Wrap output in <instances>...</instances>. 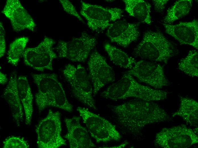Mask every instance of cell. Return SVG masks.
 <instances>
[{"label":"cell","instance_id":"cell-9","mask_svg":"<svg viewBox=\"0 0 198 148\" xmlns=\"http://www.w3.org/2000/svg\"><path fill=\"white\" fill-rule=\"evenodd\" d=\"M198 143V137L185 125L163 128L157 133L154 143L164 148H187Z\"/></svg>","mask_w":198,"mask_h":148},{"label":"cell","instance_id":"cell-20","mask_svg":"<svg viewBox=\"0 0 198 148\" xmlns=\"http://www.w3.org/2000/svg\"><path fill=\"white\" fill-rule=\"evenodd\" d=\"M125 10L129 15L141 22L150 25L152 22L151 5L143 0H124Z\"/></svg>","mask_w":198,"mask_h":148},{"label":"cell","instance_id":"cell-13","mask_svg":"<svg viewBox=\"0 0 198 148\" xmlns=\"http://www.w3.org/2000/svg\"><path fill=\"white\" fill-rule=\"evenodd\" d=\"M10 21L15 31L25 29L33 31L36 25L33 19L18 0H7L1 11Z\"/></svg>","mask_w":198,"mask_h":148},{"label":"cell","instance_id":"cell-10","mask_svg":"<svg viewBox=\"0 0 198 148\" xmlns=\"http://www.w3.org/2000/svg\"><path fill=\"white\" fill-rule=\"evenodd\" d=\"M55 43L53 39L45 37L36 47L26 48L22 55L24 63L38 71L52 70L53 60L57 57L53 48Z\"/></svg>","mask_w":198,"mask_h":148},{"label":"cell","instance_id":"cell-2","mask_svg":"<svg viewBox=\"0 0 198 148\" xmlns=\"http://www.w3.org/2000/svg\"><path fill=\"white\" fill-rule=\"evenodd\" d=\"M167 92L152 88L137 81L133 76L125 72L118 81L109 86L101 96L113 100L129 98L149 101L163 100L166 98Z\"/></svg>","mask_w":198,"mask_h":148},{"label":"cell","instance_id":"cell-1","mask_svg":"<svg viewBox=\"0 0 198 148\" xmlns=\"http://www.w3.org/2000/svg\"><path fill=\"white\" fill-rule=\"evenodd\" d=\"M108 106L123 131L133 136L139 135L147 125L171 120L164 110L152 101L137 99Z\"/></svg>","mask_w":198,"mask_h":148},{"label":"cell","instance_id":"cell-24","mask_svg":"<svg viewBox=\"0 0 198 148\" xmlns=\"http://www.w3.org/2000/svg\"><path fill=\"white\" fill-rule=\"evenodd\" d=\"M198 53L195 50L190 51L180 61L178 68L185 74L192 77L198 76Z\"/></svg>","mask_w":198,"mask_h":148},{"label":"cell","instance_id":"cell-8","mask_svg":"<svg viewBox=\"0 0 198 148\" xmlns=\"http://www.w3.org/2000/svg\"><path fill=\"white\" fill-rule=\"evenodd\" d=\"M96 44L95 38L84 32L80 37L70 41H59L55 49L60 58L84 62Z\"/></svg>","mask_w":198,"mask_h":148},{"label":"cell","instance_id":"cell-3","mask_svg":"<svg viewBox=\"0 0 198 148\" xmlns=\"http://www.w3.org/2000/svg\"><path fill=\"white\" fill-rule=\"evenodd\" d=\"M176 52L173 44L162 33L150 30L144 33L133 53L144 60L167 63Z\"/></svg>","mask_w":198,"mask_h":148},{"label":"cell","instance_id":"cell-5","mask_svg":"<svg viewBox=\"0 0 198 148\" xmlns=\"http://www.w3.org/2000/svg\"><path fill=\"white\" fill-rule=\"evenodd\" d=\"M60 113L50 109L36 127L37 144L39 148H57L66 145L61 135Z\"/></svg>","mask_w":198,"mask_h":148},{"label":"cell","instance_id":"cell-23","mask_svg":"<svg viewBox=\"0 0 198 148\" xmlns=\"http://www.w3.org/2000/svg\"><path fill=\"white\" fill-rule=\"evenodd\" d=\"M192 3V0H180L176 1L168 10L164 20L165 24L172 23L187 14Z\"/></svg>","mask_w":198,"mask_h":148},{"label":"cell","instance_id":"cell-26","mask_svg":"<svg viewBox=\"0 0 198 148\" xmlns=\"http://www.w3.org/2000/svg\"><path fill=\"white\" fill-rule=\"evenodd\" d=\"M3 147L4 148H28L29 145L23 138L13 136L5 140Z\"/></svg>","mask_w":198,"mask_h":148},{"label":"cell","instance_id":"cell-12","mask_svg":"<svg viewBox=\"0 0 198 148\" xmlns=\"http://www.w3.org/2000/svg\"><path fill=\"white\" fill-rule=\"evenodd\" d=\"M88 64L95 96L103 87L115 81V74L106 59L97 50L91 54Z\"/></svg>","mask_w":198,"mask_h":148},{"label":"cell","instance_id":"cell-30","mask_svg":"<svg viewBox=\"0 0 198 148\" xmlns=\"http://www.w3.org/2000/svg\"><path fill=\"white\" fill-rule=\"evenodd\" d=\"M8 81L6 75L2 72H0V83L1 85H4Z\"/></svg>","mask_w":198,"mask_h":148},{"label":"cell","instance_id":"cell-6","mask_svg":"<svg viewBox=\"0 0 198 148\" xmlns=\"http://www.w3.org/2000/svg\"><path fill=\"white\" fill-rule=\"evenodd\" d=\"M77 110L91 136L97 142L118 141L120 139L119 133L109 121L87 108L79 107Z\"/></svg>","mask_w":198,"mask_h":148},{"label":"cell","instance_id":"cell-29","mask_svg":"<svg viewBox=\"0 0 198 148\" xmlns=\"http://www.w3.org/2000/svg\"><path fill=\"white\" fill-rule=\"evenodd\" d=\"M169 1V0H153L152 2L155 10L159 12H161L163 11Z\"/></svg>","mask_w":198,"mask_h":148},{"label":"cell","instance_id":"cell-7","mask_svg":"<svg viewBox=\"0 0 198 148\" xmlns=\"http://www.w3.org/2000/svg\"><path fill=\"white\" fill-rule=\"evenodd\" d=\"M81 14L86 20L89 28L93 31L100 32L108 28L112 23L120 19L123 11L120 8H105L81 1Z\"/></svg>","mask_w":198,"mask_h":148},{"label":"cell","instance_id":"cell-27","mask_svg":"<svg viewBox=\"0 0 198 148\" xmlns=\"http://www.w3.org/2000/svg\"><path fill=\"white\" fill-rule=\"evenodd\" d=\"M59 2L65 12L75 17L81 22H84L83 19L70 1L68 0H60Z\"/></svg>","mask_w":198,"mask_h":148},{"label":"cell","instance_id":"cell-15","mask_svg":"<svg viewBox=\"0 0 198 148\" xmlns=\"http://www.w3.org/2000/svg\"><path fill=\"white\" fill-rule=\"evenodd\" d=\"M166 32L181 44L198 48V22L193 19L189 22H181L175 25L164 24Z\"/></svg>","mask_w":198,"mask_h":148},{"label":"cell","instance_id":"cell-19","mask_svg":"<svg viewBox=\"0 0 198 148\" xmlns=\"http://www.w3.org/2000/svg\"><path fill=\"white\" fill-rule=\"evenodd\" d=\"M180 101L179 108L172 114V117H180L190 125L197 127L198 102L193 99L185 97H180Z\"/></svg>","mask_w":198,"mask_h":148},{"label":"cell","instance_id":"cell-16","mask_svg":"<svg viewBox=\"0 0 198 148\" xmlns=\"http://www.w3.org/2000/svg\"><path fill=\"white\" fill-rule=\"evenodd\" d=\"M80 117L65 118L64 122L67 130L65 137L71 148H89L96 147L91 141L86 129L81 124Z\"/></svg>","mask_w":198,"mask_h":148},{"label":"cell","instance_id":"cell-4","mask_svg":"<svg viewBox=\"0 0 198 148\" xmlns=\"http://www.w3.org/2000/svg\"><path fill=\"white\" fill-rule=\"evenodd\" d=\"M63 73L77 99L89 108L96 110L92 84L84 68L81 65L75 66L69 64L65 66Z\"/></svg>","mask_w":198,"mask_h":148},{"label":"cell","instance_id":"cell-11","mask_svg":"<svg viewBox=\"0 0 198 148\" xmlns=\"http://www.w3.org/2000/svg\"><path fill=\"white\" fill-rule=\"evenodd\" d=\"M126 72L156 89L169 85L163 67L156 62L144 59L139 61L136 62L133 67Z\"/></svg>","mask_w":198,"mask_h":148},{"label":"cell","instance_id":"cell-17","mask_svg":"<svg viewBox=\"0 0 198 148\" xmlns=\"http://www.w3.org/2000/svg\"><path fill=\"white\" fill-rule=\"evenodd\" d=\"M17 79L16 72L11 73L3 96L9 106L13 120L19 126L23 121L24 111L19 95Z\"/></svg>","mask_w":198,"mask_h":148},{"label":"cell","instance_id":"cell-22","mask_svg":"<svg viewBox=\"0 0 198 148\" xmlns=\"http://www.w3.org/2000/svg\"><path fill=\"white\" fill-rule=\"evenodd\" d=\"M50 106L57 107L69 112L73 110V107L68 101L62 86L58 79L52 87Z\"/></svg>","mask_w":198,"mask_h":148},{"label":"cell","instance_id":"cell-14","mask_svg":"<svg viewBox=\"0 0 198 148\" xmlns=\"http://www.w3.org/2000/svg\"><path fill=\"white\" fill-rule=\"evenodd\" d=\"M106 35L112 42L126 48L137 40L139 32L137 24L120 20L111 24L108 28Z\"/></svg>","mask_w":198,"mask_h":148},{"label":"cell","instance_id":"cell-28","mask_svg":"<svg viewBox=\"0 0 198 148\" xmlns=\"http://www.w3.org/2000/svg\"><path fill=\"white\" fill-rule=\"evenodd\" d=\"M6 50L5 32L2 23L0 22V57L4 55Z\"/></svg>","mask_w":198,"mask_h":148},{"label":"cell","instance_id":"cell-18","mask_svg":"<svg viewBox=\"0 0 198 148\" xmlns=\"http://www.w3.org/2000/svg\"><path fill=\"white\" fill-rule=\"evenodd\" d=\"M17 86L24 113L25 124L29 125L31 122L33 112V97L27 78L24 76H19L17 79Z\"/></svg>","mask_w":198,"mask_h":148},{"label":"cell","instance_id":"cell-21","mask_svg":"<svg viewBox=\"0 0 198 148\" xmlns=\"http://www.w3.org/2000/svg\"><path fill=\"white\" fill-rule=\"evenodd\" d=\"M104 48L111 61L121 67L130 69L136 62L134 58L123 50L109 44H106Z\"/></svg>","mask_w":198,"mask_h":148},{"label":"cell","instance_id":"cell-25","mask_svg":"<svg viewBox=\"0 0 198 148\" xmlns=\"http://www.w3.org/2000/svg\"><path fill=\"white\" fill-rule=\"evenodd\" d=\"M28 40L27 37H21L16 39L10 44L7 57L8 63L14 66L18 65Z\"/></svg>","mask_w":198,"mask_h":148}]
</instances>
